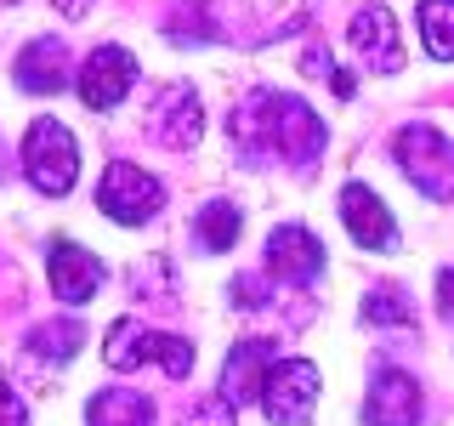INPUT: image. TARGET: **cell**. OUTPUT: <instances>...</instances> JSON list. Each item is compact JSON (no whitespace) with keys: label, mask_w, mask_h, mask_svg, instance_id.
<instances>
[{"label":"cell","mask_w":454,"mask_h":426,"mask_svg":"<svg viewBox=\"0 0 454 426\" xmlns=\"http://www.w3.org/2000/svg\"><path fill=\"white\" fill-rule=\"evenodd\" d=\"M239 154L255 160H284V165H312L324 154V120L312 114L301 97L290 91H250L227 120Z\"/></svg>","instance_id":"obj_1"},{"label":"cell","mask_w":454,"mask_h":426,"mask_svg":"<svg viewBox=\"0 0 454 426\" xmlns=\"http://www.w3.org/2000/svg\"><path fill=\"white\" fill-rule=\"evenodd\" d=\"M103 359L108 369H142V364H160L170 381H182L193 369V347L182 335H165V330H148L137 319H120L103 341Z\"/></svg>","instance_id":"obj_2"},{"label":"cell","mask_w":454,"mask_h":426,"mask_svg":"<svg viewBox=\"0 0 454 426\" xmlns=\"http://www.w3.org/2000/svg\"><path fill=\"white\" fill-rule=\"evenodd\" d=\"M23 170H28V182H35L46 199H63L68 188H74L80 148H74V137H68L63 120H35V125H28V137H23Z\"/></svg>","instance_id":"obj_3"},{"label":"cell","mask_w":454,"mask_h":426,"mask_svg":"<svg viewBox=\"0 0 454 426\" xmlns=\"http://www.w3.org/2000/svg\"><path fill=\"white\" fill-rule=\"evenodd\" d=\"M392 154H397V170H403L426 199H454V142L443 131L409 125V131H397Z\"/></svg>","instance_id":"obj_4"},{"label":"cell","mask_w":454,"mask_h":426,"mask_svg":"<svg viewBox=\"0 0 454 426\" xmlns=\"http://www.w3.org/2000/svg\"><path fill=\"white\" fill-rule=\"evenodd\" d=\"M97 205H103V217H108V222H120V227H137V222L160 217V205H165V188L148 177V170H137L131 160H114V165L103 170V188H97Z\"/></svg>","instance_id":"obj_5"},{"label":"cell","mask_w":454,"mask_h":426,"mask_svg":"<svg viewBox=\"0 0 454 426\" xmlns=\"http://www.w3.org/2000/svg\"><path fill=\"white\" fill-rule=\"evenodd\" d=\"M312 404H318V369H312L307 359H284V364H273V375H267V387H262L267 421L301 426V421L312 415Z\"/></svg>","instance_id":"obj_6"},{"label":"cell","mask_w":454,"mask_h":426,"mask_svg":"<svg viewBox=\"0 0 454 426\" xmlns=\"http://www.w3.org/2000/svg\"><path fill=\"white\" fill-rule=\"evenodd\" d=\"M273 364H278L273 341L245 335L222 364V398L227 404H262V387H267V375H273Z\"/></svg>","instance_id":"obj_7"},{"label":"cell","mask_w":454,"mask_h":426,"mask_svg":"<svg viewBox=\"0 0 454 426\" xmlns=\"http://www.w3.org/2000/svg\"><path fill=\"white\" fill-rule=\"evenodd\" d=\"M46 273H51V290L63 296L68 307L91 302V296L103 290V262H97L91 250H80L74 239H51V250H46Z\"/></svg>","instance_id":"obj_8"},{"label":"cell","mask_w":454,"mask_h":426,"mask_svg":"<svg viewBox=\"0 0 454 426\" xmlns=\"http://www.w3.org/2000/svg\"><path fill=\"white\" fill-rule=\"evenodd\" d=\"M148 131H153V142H165V148H193L199 131H205V114H199L193 85H165V91L153 97Z\"/></svg>","instance_id":"obj_9"},{"label":"cell","mask_w":454,"mask_h":426,"mask_svg":"<svg viewBox=\"0 0 454 426\" xmlns=\"http://www.w3.org/2000/svg\"><path fill=\"white\" fill-rule=\"evenodd\" d=\"M340 222H347V233L358 239L364 250H397L392 210L380 205V193H369L364 182H347V188H340Z\"/></svg>","instance_id":"obj_10"},{"label":"cell","mask_w":454,"mask_h":426,"mask_svg":"<svg viewBox=\"0 0 454 426\" xmlns=\"http://www.w3.org/2000/svg\"><path fill=\"white\" fill-rule=\"evenodd\" d=\"M369 426H420V381L409 369H380L364 398Z\"/></svg>","instance_id":"obj_11"},{"label":"cell","mask_w":454,"mask_h":426,"mask_svg":"<svg viewBox=\"0 0 454 426\" xmlns=\"http://www.w3.org/2000/svg\"><path fill=\"white\" fill-rule=\"evenodd\" d=\"M131 80H137V57H131V51L97 46L91 57H85V68H80V97H85V108H114L125 91H131Z\"/></svg>","instance_id":"obj_12"},{"label":"cell","mask_w":454,"mask_h":426,"mask_svg":"<svg viewBox=\"0 0 454 426\" xmlns=\"http://www.w3.org/2000/svg\"><path fill=\"white\" fill-rule=\"evenodd\" d=\"M324 267V245L318 233H307V227H273V239H267V273L284 279V284H312Z\"/></svg>","instance_id":"obj_13"},{"label":"cell","mask_w":454,"mask_h":426,"mask_svg":"<svg viewBox=\"0 0 454 426\" xmlns=\"http://www.w3.org/2000/svg\"><path fill=\"white\" fill-rule=\"evenodd\" d=\"M352 51L364 57L375 75H397L403 68V46H397V18L387 6H364L352 18Z\"/></svg>","instance_id":"obj_14"},{"label":"cell","mask_w":454,"mask_h":426,"mask_svg":"<svg viewBox=\"0 0 454 426\" xmlns=\"http://www.w3.org/2000/svg\"><path fill=\"white\" fill-rule=\"evenodd\" d=\"M18 85L35 97H51L68 85V46L63 40H28L18 57Z\"/></svg>","instance_id":"obj_15"},{"label":"cell","mask_w":454,"mask_h":426,"mask_svg":"<svg viewBox=\"0 0 454 426\" xmlns=\"http://www.w3.org/2000/svg\"><path fill=\"white\" fill-rule=\"evenodd\" d=\"M85 426H153V404L131 387H108V392L91 398Z\"/></svg>","instance_id":"obj_16"},{"label":"cell","mask_w":454,"mask_h":426,"mask_svg":"<svg viewBox=\"0 0 454 426\" xmlns=\"http://www.w3.org/2000/svg\"><path fill=\"white\" fill-rule=\"evenodd\" d=\"M245 18H255L250 40H278V35H295L307 23V0H233Z\"/></svg>","instance_id":"obj_17"},{"label":"cell","mask_w":454,"mask_h":426,"mask_svg":"<svg viewBox=\"0 0 454 426\" xmlns=\"http://www.w3.org/2000/svg\"><path fill=\"white\" fill-rule=\"evenodd\" d=\"M364 324H375V330H392V324H415V302H409L403 284H375V290L364 296Z\"/></svg>","instance_id":"obj_18"},{"label":"cell","mask_w":454,"mask_h":426,"mask_svg":"<svg viewBox=\"0 0 454 426\" xmlns=\"http://www.w3.org/2000/svg\"><path fill=\"white\" fill-rule=\"evenodd\" d=\"M193 239H199V250H227L239 239V205L210 199V205L199 210V222H193Z\"/></svg>","instance_id":"obj_19"},{"label":"cell","mask_w":454,"mask_h":426,"mask_svg":"<svg viewBox=\"0 0 454 426\" xmlns=\"http://www.w3.org/2000/svg\"><path fill=\"white\" fill-rule=\"evenodd\" d=\"M80 347H85V330H80L74 319H57V324H40V330L28 335V352H35V359H51V364L74 359Z\"/></svg>","instance_id":"obj_20"},{"label":"cell","mask_w":454,"mask_h":426,"mask_svg":"<svg viewBox=\"0 0 454 426\" xmlns=\"http://www.w3.org/2000/svg\"><path fill=\"white\" fill-rule=\"evenodd\" d=\"M420 40L432 57H454V0H420Z\"/></svg>","instance_id":"obj_21"},{"label":"cell","mask_w":454,"mask_h":426,"mask_svg":"<svg viewBox=\"0 0 454 426\" xmlns=\"http://www.w3.org/2000/svg\"><path fill=\"white\" fill-rule=\"evenodd\" d=\"M170 40H222V23H210V6L205 0H188L170 23Z\"/></svg>","instance_id":"obj_22"},{"label":"cell","mask_w":454,"mask_h":426,"mask_svg":"<svg viewBox=\"0 0 454 426\" xmlns=\"http://www.w3.org/2000/svg\"><path fill=\"white\" fill-rule=\"evenodd\" d=\"M307 75H330L335 91H340V97H352V75H340V68L330 63V51H324V46H318V51H307Z\"/></svg>","instance_id":"obj_23"},{"label":"cell","mask_w":454,"mask_h":426,"mask_svg":"<svg viewBox=\"0 0 454 426\" xmlns=\"http://www.w3.org/2000/svg\"><path fill=\"white\" fill-rule=\"evenodd\" d=\"M0 426H28V409H23V398L0 381Z\"/></svg>","instance_id":"obj_24"},{"label":"cell","mask_w":454,"mask_h":426,"mask_svg":"<svg viewBox=\"0 0 454 426\" xmlns=\"http://www.w3.org/2000/svg\"><path fill=\"white\" fill-rule=\"evenodd\" d=\"M193 426H233V404H227V398H216V404H205L193 415Z\"/></svg>","instance_id":"obj_25"},{"label":"cell","mask_w":454,"mask_h":426,"mask_svg":"<svg viewBox=\"0 0 454 426\" xmlns=\"http://www.w3.org/2000/svg\"><path fill=\"white\" fill-rule=\"evenodd\" d=\"M437 312L454 319V267H449V273H437Z\"/></svg>","instance_id":"obj_26"},{"label":"cell","mask_w":454,"mask_h":426,"mask_svg":"<svg viewBox=\"0 0 454 426\" xmlns=\"http://www.w3.org/2000/svg\"><path fill=\"white\" fill-rule=\"evenodd\" d=\"M233 302L239 307H255V302H262V284H255V279H233Z\"/></svg>","instance_id":"obj_27"},{"label":"cell","mask_w":454,"mask_h":426,"mask_svg":"<svg viewBox=\"0 0 454 426\" xmlns=\"http://www.w3.org/2000/svg\"><path fill=\"white\" fill-rule=\"evenodd\" d=\"M57 12H63V18H80V12H91V0H51Z\"/></svg>","instance_id":"obj_28"}]
</instances>
